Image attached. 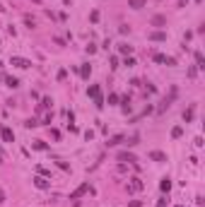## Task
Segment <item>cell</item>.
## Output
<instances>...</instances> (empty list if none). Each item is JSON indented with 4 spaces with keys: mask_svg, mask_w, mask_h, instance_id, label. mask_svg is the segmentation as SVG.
I'll return each instance as SVG.
<instances>
[{
    "mask_svg": "<svg viewBox=\"0 0 205 207\" xmlns=\"http://www.w3.org/2000/svg\"><path fill=\"white\" fill-rule=\"evenodd\" d=\"M118 53L131 55V53H133V46H131V44H118Z\"/></svg>",
    "mask_w": 205,
    "mask_h": 207,
    "instance_id": "cell-16",
    "label": "cell"
},
{
    "mask_svg": "<svg viewBox=\"0 0 205 207\" xmlns=\"http://www.w3.org/2000/svg\"><path fill=\"white\" fill-rule=\"evenodd\" d=\"M0 135H2V142H15V133L10 125H2L0 128Z\"/></svg>",
    "mask_w": 205,
    "mask_h": 207,
    "instance_id": "cell-5",
    "label": "cell"
},
{
    "mask_svg": "<svg viewBox=\"0 0 205 207\" xmlns=\"http://www.w3.org/2000/svg\"><path fill=\"white\" fill-rule=\"evenodd\" d=\"M196 2H203V0H196Z\"/></svg>",
    "mask_w": 205,
    "mask_h": 207,
    "instance_id": "cell-39",
    "label": "cell"
},
{
    "mask_svg": "<svg viewBox=\"0 0 205 207\" xmlns=\"http://www.w3.org/2000/svg\"><path fill=\"white\" fill-rule=\"evenodd\" d=\"M0 12H5V7H2V5H0Z\"/></svg>",
    "mask_w": 205,
    "mask_h": 207,
    "instance_id": "cell-38",
    "label": "cell"
},
{
    "mask_svg": "<svg viewBox=\"0 0 205 207\" xmlns=\"http://www.w3.org/2000/svg\"><path fill=\"white\" fill-rule=\"evenodd\" d=\"M2 202H5V190L0 188V205H2Z\"/></svg>",
    "mask_w": 205,
    "mask_h": 207,
    "instance_id": "cell-35",
    "label": "cell"
},
{
    "mask_svg": "<svg viewBox=\"0 0 205 207\" xmlns=\"http://www.w3.org/2000/svg\"><path fill=\"white\" fill-rule=\"evenodd\" d=\"M123 140H126V135H113V137H111V140H109L106 144H109V147H116V144H121Z\"/></svg>",
    "mask_w": 205,
    "mask_h": 207,
    "instance_id": "cell-17",
    "label": "cell"
},
{
    "mask_svg": "<svg viewBox=\"0 0 205 207\" xmlns=\"http://www.w3.org/2000/svg\"><path fill=\"white\" fill-rule=\"evenodd\" d=\"M92 137H94V133H92V130H84V140H87V142H89Z\"/></svg>",
    "mask_w": 205,
    "mask_h": 207,
    "instance_id": "cell-30",
    "label": "cell"
},
{
    "mask_svg": "<svg viewBox=\"0 0 205 207\" xmlns=\"http://www.w3.org/2000/svg\"><path fill=\"white\" fill-rule=\"evenodd\" d=\"M118 31H121V34H131V27H128V24H121V27H118Z\"/></svg>",
    "mask_w": 205,
    "mask_h": 207,
    "instance_id": "cell-28",
    "label": "cell"
},
{
    "mask_svg": "<svg viewBox=\"0 0 205 207\" xmlns=\"http://www.w3.org/2000/svg\"><path fill=\"white\" fill-rule=\"evenodd\" d=\"M2 82L7 84L10 89H17V87H19V80H17V77H12V75H7V77H2Z\"/></svg>",
    "mask_w": 205,
    "mask_h": 207,
    "instance_id": "cell-10",
    "label": "cell"
},
{
    "mask_svg": "<svg viewBox=\"0 0 205 207\" xmlns=\"http://www.w3.org/2000/svg\"><path fill=\"white\" fill-rule=\"evenodd\" d=\"M159 190H162V193H169V190H171V178H169V176H164V178H162Z\"/></svg>",
    "mask_w": 205,
    "mask_h": 207,
    "instance_id": "cell-11",
    "label": "cell"
},
{
    "mask_svg": "<svg viewBox=\"0 0 205 207\" xmlns=\"http://www.w3.org/2000/svg\"><path fill=\"white\" fill-rule=\"evenodd\" d=\"M10 65H15V68H19V70H27V68H31V60L19 58V55H12V58H10Z\"/></svg>",
    "mask_w": 205,
    "mask_h": 207,
    "instance_id": "cell-2",
    "label": "cell"
},
{
    "mask_svg": "<svg viewBox=\"0 0 205 207\" xmlns=\"http://www.w3.org/2000/svg\"><path fill=\"white\" fill-rule=\"evenodd\" d=\"M157 207H167V200H159V202H157Z\"/></svg>",
    "mask_w": 205,
    "mask_h": 207,
    "instance_id": "cell-36",
    "label": "cell"
},
{
    "mask_svg": "<svg viewBox=\"0 0 205 207\" xmlns=\"http://www.w3.org/2000/svg\"><path fill=\"white\" fill-rule=\"evenodd\" d=\"M123 65H128V68H133V65H135V58H126V63Z\"/></svg>",
    "mask_w": 205,
    "mask_h": 207,
    "instance_id": "cell-33",
    "label": "cell"
},
{
    "mask_svg": "<svg viewBox=\"0 0 205 207\" xmlns=\"http://www.w3.org/2000/svg\"><path fill=\"white\" fill-rule=\"evenodd\" d=\"M56 77H58V82H63V80L68 77V70H65V68H63V70H58V75H56Z\"/></svg>",
    "mask_w": 205,
    "mask_h": 207,
    "instance_id": "cell-26",
    "label": "cell"
},
{
    "mask_svg": "<svg viewBox=\"0 0 205 207\" xmlns=\"http://www.w3.org/2000/svg\"><path fill=\"white\" fill-rule=\"evenodd\" d=\"M36 125H39L36 118H29V120H24V128H36Z\"/></svg>",
    "mask_w": 205,
    "mask_h": 207,
    "instance_id": "cell-23",
    "label": "cell"
},
{
    "mask_svg": "<svg viewBox=\"0 0 205 207\" xmlns=\"http://www.w3.org/2000/svg\"><path fill=\"white\" fill-rule=\"evenodd\" d=\"M89 19H92V22H99V12H97V10H94L92 15H89Z\"/></svg>",
    "mask_w": 205,
    "mask_h": 207,
    "instance_id": "cell-31",
    "label": "cell"
},
{
    "mask_svg": "<svg viewBox=\"0 0 205 207\" xmlns=\"http://www.w3.org/2000/svg\"><path fill=\"white\" fill-rule=\"evenodd\" d=\"M150 159H152V162H167V154L155 149V152H150Z\"/></svg>",
    "mask_w": 205,
    "mask_h": 207,
    "instance_id": "cell-12",
    "label": "cell"
},
{
    "mask_svg": "<svg viewBox=\"0 0 205 207\" xmlns=\"http://www.w3.org/2000/svg\"><path fill=\"white\" fill-rule=\"evenodd\" d=\"M51 120H53V113H46V116H44V123H41V125H51Z\"/></svg>",
    "mask_w": 205,
    "mask_h": 207,
    "instance_id": "cell-27",
    "label": "cell"
},
{
    "mask_svg": "<svg viewBox=\"0 0 205 207\" xmlns=\"http://www.w3.org/2000/svg\"><path fill=\"white\" fill-rule=\"evenodd\" d=\"M193 113H196V104H191V106H188V111H184V120H186V123H191V120H193Z\"/></svg>",
    "mask_w": 205,
    "mask_h": 207,
    "instance_id": "cell-13",
    "label": "cell"
},
{
    "mask_svg": "<svg viewBox=\"0 0 205 207\" xmlns=\"http://www.w3.org/2000/svg\"><path fill=\"white\" fill-rule=\"evenodd\" d=\"M150 24L152 27H167V17L164 15H155V17L150 19Z\"/></svg>",
    "mask_w": 205,
    "mask_h": 207,
    "instance_id": "cell-9",
    "label": "cell"
},
{
    "mask_svg": "<svg viewBox=\"0 0 205 207\" xmlns=\"http://www.w3.org/2000/svg\"><path fill=\"white\" fill-rule=\"evenodd\" d=\"M31 2H36V5H41V0H31Z\"/></svg>",
    "mask_w": 205,
    "mask_h": 207,
    "instance_id": "cell-37",
    "label": "cell"
},
{
    "mask_svg": "<svg viewBox=\"0 0 205 207\" xmlns=\"http://www.w3.org/2000/svg\"><path fill=\"white\" fill-rule=\"evenodd\" d=\"M53 106V99H51V96H44V99H41V108H51Z\"/></svg>",
    "mask_w": 205,
    "mask_h": 207,
    "instance_id": "cell-21",
    "label": "cell"
},
{
    "mask_svg": "<svg viewBox=\"0 0 205 207\" xmlns=\"http://www.w3.org/2000/svg\"><path fill=\"white\" fill-rule=\"evenodd\" d=\"M109 63H111V68H118V58H116V55H111V60H109Z\"/></svg>",
    "mask_w": 205,
    "mask_h": 207,
    "instance_id": "cell-32",
    "label": "cell"
},
{
    "mask_svg": "<svg viewBox=\"0 0 205 207\" xmlns=\"http://www.w3.org/2000/svg\"><path fill=\"white\" fill-rule=\"evenodd\" d=\"M87 190H89V193H94V190L89 188V183H82V186H80V188L75 190V193H70V200H77V198H82V195L87 193Z\"/></svg>",
    "mask_w": 205,
    "mask_h": 207,
    "instance_id": "cell-7",
    "label": "cell"
},
{
    "mask_svg": "<svg viewBox=\"0 0 205 207\" xmlns=\"http://www.w3.org/2000/svg\"><path fill=\"white\" fill-rule=\"evenodd\" d=\"M34 186H36L39 190H46V188H51V181H48L46 176H34Z\"/></svg>",
    "mask_w": 205,
    "mask_h": 207,
    "instance_id": "cell-6",
    "label": "cell"
},
{
    "mask_svg": "<svg viewBox=\"0 0 205 207\" xmlns=\"http://www.w3.org/2000/svg\"><path fill=\"white\" fill-rule=\"evenodd\" d=\"M31 147H34V149H48V144H46V142H41V140H36V142L31 144Z\"/></svg>",
    "mask_w": 205,
    "mask_h": 207,
    "instance_id": "cell-24",
    "label": "cell"
},
{
    "mask_svg": "<svg viewBox=\"0 0 205 207\" xmlns=\"http://www.w3.org/2000/svg\"><path fill=\"white\" fill-rule=\"evenodd\" d=\"M87 96H92V99H94V106L99 108V111L104 108V96H102V89H99V84H92V87L87 89Z\"/></svg>",
    "mask_w": 205,
    "mask_h": 207,
    "instance_id": "cell-1",
    "label": "cell"
},
{
    "mask_svg": "<svg viewBox=\"0 0 205 207\" xmlns=\"http://www.w3.org/2000/svg\"><path fill=\"white\" fill-rule=\"evenodd\" d=\"M128 5L133 10H140V7H145V0H128Z\"/></svg>",
    "mask_w": 205,
    "mask_h": 207,
    "instance_id": "cell-20",
    "label": "cell"
},
{
    "mask_svg": "<svg viewBox=\"0 0 205 207\" xmlns=\"http://www.w3.org/2000/svg\"><path fill=\"white\" fill-rule=\"evenodd\" d=\"M109 104H111V106H113V104H118V94H109Z\"/></svg>",
    "mask_w": 205,
    "mask_h": 207,
    "instance_id": "cell-29",
    "label": "cell"
},
{
    "mask_svg": "<svg viewBox=\"0 0 205 207\" xmlns=\"http://www.w3.org/2000/svg\"><path fill=\"white\" fill-rule=\"evenodd\" d=\"M147 39H150V41H164V39H167V34H164V31H152Z\"/></svg>",
    "mask_w": 205,
    "mask_h": 207,
    "instance_id": "cell-14",
    "label": "cell"
},
{
    "mask_svg": "<svg viewBox=\"0 0 205 207\" xmlns=\"http://www.w3.org/2000/svg\"><path fill=\"white\" fill-rule=\"evenodd\" d=\"M121 108H123V113L131 111V96H123V99H121Z\"/></svg>",
    "mask_w": 205,
    "mask_h": 207,
    "instance_id": "cell-19",
    "label": "cell"
},
{
    "mask_svg": "<svg viewBox=\"0 0 205 207\" xmlns=\"http://www.w3.org/2000/svg\"><path fill=\"white\" fill-rule=\"evenodd\" d=\"M138 190H142V181L135 176V178H131V183H128V193H138Z\"/></svg>",
    "mask_w": 205,
    "mask_h": 207,
    "instance_id": "cell-8",
    "label": "cell"
},
{
    "mask_svg": "<svg viewBox=\"0 0 205 207\" xmlns=\"http://www.w3.org/2000/svg\"><path fill=\"white\" fill-rule=\"evenodd\" d=\"M176 207H181V205H176Z\"/></svg>",
    "mask_w": 205,
    "mask_h": 207,
    "instance_id": "cell-40",
    "label": "cell"
},
{
    "mask_svg": "<svg viewBox=\"0 0 205 207\" xmlns=\"http://www.w3.org/2000/svg\"><path fill=\"white\" fill-rule=\"evenodd\" d=\"M118 162H128V164H133V166H138V157L133 152H118Z\"/></svg>",
    "mask_w": 205,
    "mask_h": 207,
    "instance_id": "cell-4",
    "label": "cell"
},
{
    "mask_svg": "<svg viewBox=\"0 0 205 207\" xmlns=\"http://www.w3.org/2000/svg\"><path fill=\"white\" fill-rule=\"evenodd\" d=\"M80 75H82V80H89V75H92V65H89V63L82 65V68H80Z\"/></svg>",
    "mask_w": 205,
    "mask_h": 207,
    "instance_id": "cell-15",
    "label": "cell"
},
{
    "mask_svg": "<svg viewBox=\"0 0 205 207\" xmlns=\"http://www.w3.org/2000/svg\"><path fill=\"white\" fill-rule=\"evenodd\" d=\"M138 142H140V135H133V137H131V140H128L126 144H128V147H135Z\"/></svg>",
    "mask_w": 205,
    "mask_h": 207,
    "instance_id": "cell-25",
    "label": "cell"
},
{
    "mask_svg": "<svg viewBox=\"0 0 205 207\" xmlns=\"http://www.w3.org/2000/svg\"><path fill=\"white\" fill-rule=\"evenodd\" d=\"M181 135H184V128H174V130H171V137H174V140H179V137H181Z\"/></svg>",
    "mask_w": 205,
    "mask_h": 207,
    "instance_id": "cell-22",
    "label": "cell"
},
{
    "mask_svg": "<svg viewBox=\"0 0 205 207\" xmlns=\"http://www.w3.org/2000/svg\"><path fill=\"white\" fill-rule=\"evenodd\" d=\"M128 207H142V202H140V200H133V202H131Z\"/></svg>",
    "mask_w": 205,
    "mask_h": 207,
    "instance_id": "cell-34",
    "label": "cell"
},
{
    "mask_svg": "<svg viewBox=\"0 0 205 207\" xmlns=\"http://www.w3.org/2000/svg\"><path fill=\"white\" fill-rule=\"evenodd\" d=\"M152 58H155V63H164V65H171V68L176 65V58H171V55H164V53H155Z\"/></svg>",
    "mask_w": 205,
    "mask_h": 207,
    "instance_id": "cell-3",
    "label": "cell"
},
{
    "mask_svg": "<svg viewBox=\"0 0 205 207\" xmlns=\"http://www.w3.org/2000/svg\"><path fill=\"white\" fill-rule=\"evenodd\" d=\"M196 68H200V70L205 68V58H203V53H200V51H196Z\"/></svg>",
    "mask_w": 205,
    "mask_h": 207,
    "instance_id": "cell-18",
    "label": "cell"
}]
</instances>
